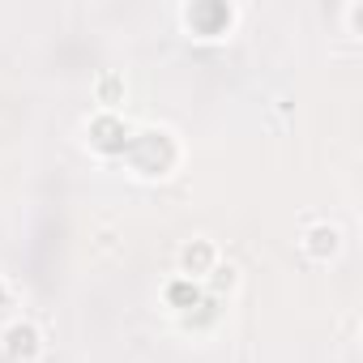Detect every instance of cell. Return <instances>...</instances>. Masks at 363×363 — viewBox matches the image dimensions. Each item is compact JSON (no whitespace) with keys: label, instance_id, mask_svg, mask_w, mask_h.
<instances>
[{"label":"cell","instance_id":"obj_1","mask_svg":"<svg viewBox=\"0 0 363 363\" xmlns=\"http://www.w3.org/2000/svg\"><path fill=\"white\" fill-rule=\"evenodd\" d=\"M179 265H184V274L193 278H206L214 265H218V252H214V244L210 240H193V244H184V248H179Z\"/></svg>","mask_w":363,"mask_h":363},{"label":"cell","instance_id":"obj_2","mask_svg":"<svg viewBox=\"0 0 363 363\" xmlns=\"http://www.w3.org/2000/svg\"><path fill=\"white\" fill-rule=\"evenodd\" d=\"M5 350L13 354V359H35L39 354V329L30 325V320H18V325H9L5 329Z\"/></svg>","mask_w":363,"mask_h":363},{"label":"cell","instance_id":"obj_3","mask_svg":"<svg viewBox=\"0 0 363 363\" xmlns=\"http://www.w3.org/2000/svg\"><path fill=\"white\" fill-rule=\"evenodd\" d=\"M337 244H342V231L329 227V223H320V227H312V231L303 235V252H308L312 261H329V257L337 252Z\"/></svg>","mask_w":363,"mask_h":363},{"label":"cell","instance_id":"obj_4","mask_svg":"<svg viewBox=\"0 0 363 363\" xmlns=\"http://www.w3.org/2000/svg\"><path fill=\"white\" fill-rule=\"evenodd\" d=\"M116 90H124V86H120V77H103V82H99V99H103L107 107H111V94H116Z\"/></svg>","mask_w":363,"mask_h":363}]
</instances>
